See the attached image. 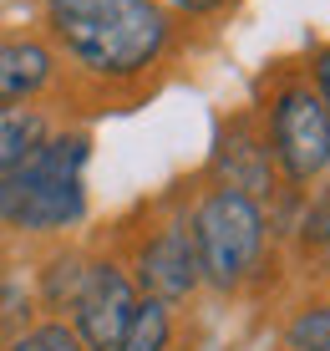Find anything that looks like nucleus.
<instances>
[{
	"label": "nucleus",
	"instance_id": "f3484780",
	"mask_svg": "<svg viewBox=\"0 0 330 351\" xmlns=\"http://www.w3.org/2000/svg\"><path fill=\"white\" fill-rule=\"evenodd\" d=\"M5 270H10V245L0 239V275H5Z\"/></svg>",
	"mask_w": 330,
	"mask_h": 351
},
{
	"label": "nucleus",
	"instance_id": "9b49d317",
	"mask_svg": "<svg viewBox=\"0 0 330 351\" xmlns=\"http://www.w3.org/2000/svg\"><path fill=\"white\" fill-rule=\"evenodd\" d=\"M56 123H66V117H56L51 107H0V173L26 168L46 148Z\"/></svg>",
	"mask_w": 330,
	"mask_h": 351
},
{
	"label": "nucleus",
	"instance_id": "f03ea898",
	"mask_svg": "<svg viewBox=\"0 0 330 351\" xmlns=\"http://www.w3.org/2000/svg\"><path fill=\"white\" fill-rule=\"evenodd\" d=\"M87 163H92V128L87 123H56L46 148L26 168L0 173V239L10 250L26 245H56L71 239L92 219L87 193Z\"/></svg>",
	"mask_w": 330,
	"mask_h": 351
},
{
	"label": "nucleus",
	"instance_id": "0eeeda50",
	"mask_svg": "<svg viewBox=\"0 0 330 351\" xmlns=\"http://www.w3.org/2000/svg\"><path fill=\"white\" fill-rule=\"evenodd\" d=\"M199 173L214 178V184H224V189H239V193H249V199H259L264 209L285 193V184H279V173H275V158H270V143H264L259 123H254L249 102L218 117L209 163H203Z\"/></svg>",
	"mask_w": 330,
	"mask_h": 351
},
{
	"label": "nucleus",
	"instance_id": "20e7f679",
	"mask_svg": "<svg viewBox=\"0 0 330 351\" xmlns=\"http://www.w3.org/2000/svg\"><path fill=\"white\" fill-rule=\"evenodd\" d=\"M107 234H112L122 265L138 280V295L183 306V311L203 295L199 250H193V229H188V178L157 189L153 199L127 209Z\"/></svg>",
	"mask_w": 330,
	"mask_h": 351
},
{
	"label": "nucleus",
	"instance_id": "39448f33",
	"mask_svg": "<svg viewBox=\"0 0 330 351\" xmlns=\"http://www.w3.org/2000/svg\"><path fill=\"white\" fill-rule=\"evenodd\" d=\"M249 107L264 143H270L279 184L290 193H305L320 178H330V112L305 77V62H290V56L270 62L254 77Z\"/></svg>",
	"mask_w": 330,
	"mask_h": 351
},
{
	"label": "nucleus",
	"instance_id": "dca6fc26",
	"mask_svg": "<svg viewBox=\"0 0 330 351\" xmlns=\"http://www.w3.org/2000/svg\"><path fill=\"white\" fill-rule=\"evenodd\" d=\"M305 77H310L315 97H320V107L330 112V41H315L310 51H305Z\"/></svg>",
	"mask_w": 330,
	"mask_h": 351
},
{
	"label": "nucleus",
	"instance_id": "f8f14e48",
	"mask_svg": "<svg viewBox=\"0 0 330 351\" xmlns=\"http://www.w3.org/2000/svg\"><path fill=\"white\" fill-rule=\"evenodd\" d=\"M183 336H188V311L142 295L112 351H183Z\"/></svg>",
	"mask_w": 330,
	"mask_h": 351
},
{
	"label": "nucleus",
	"instance_id": "6e6552de",
	"mask_svg": "<svg viewBox=\"0 0 330 351\" xmlns=\"http://www.w3.org/2000/svg\"><path fill=\"white\" fill-rule=\"evenodd\" d=\"M0 107H51L71 117L66 66L41 31H0Z\"/></svg>",
	"mask_w": 330,
	"mask_h": 351
},
{
	"label": "nucleus",
	"instance_id": "423d86ee",
	"mask_svg": "<svg viewBox=\"0 0 330 351\" xmlns=\"http://www.w3.org/2000/svg\"><path fill=\"white\" fill-rule=\"evenodd\" d=\"M138 280L122 265L112 234H97L87 245V265H81V285L66 306V326L81 336L87 351H112L117 336L127 331L132 311H138Z\"/></svg>",
	"mask_w": 330,
	"mask_h": 351
},
{
	"label": "nucleus",
	"instance_id": "ddd939ff",
	"mask_svg": "<svg viewBox=\"0 0 330 351\" xmlns=\"http://www.w3.org/2000/svg\"><path fill=\"white\" fill-rule=\"evenodd\" d=\"M315 346H330V290L295 300L275 326V351H315Z\"/></svg>",
	"mask_w": 330,
	"mask_h": 351
},
{
	"label": "nucleus",
	"instance_id": "4468645a",
	"mask_svg": "<svg viewBox=\"0 0 330 351\" xmlns=\"http://www.w3.org/2000/svg\"><path fill=\"white\" fill-rule=\"evenodd\" d=\"M0 351H87V346H81V336L61 316H36L31 326H21L16 336H5Z\"/></svg>",
	"mask_w": 330,
	"mask_h": 351
},
{
	"label": "nucleus",
	"instance_id": "6ab92c4d",
	"mask_svg": "<svg viewBox=\"0 0 330 351\" xmlns=\"http://www.w3.org/2000/svg\"><path fill=\"white\" fill-rule=\"evenodd\" d=\"M315 351H330V346H315Z\"/></svg>",
	"mask_w": 330,
	"mask_h": 351
},
{
	"label": "nucleus",
	"instance_id": "7ed1b4c3",
	"mask_svg": "<svg viewBox=\"0 0 330 351\" xmlns=\"http://www.w3.org/2000/svg\"><path fill=\"white\" fill-rule=\"evenodd\" d=\"M188 229H193V250H199L203 290H214L224 300L264 290V280L285 260V245L275 239L270 209L203 173L188 178Z\"/></svg>",
	"mask_w": 330,
	"mask_h": 351
},
{
	"label": "nucleus",
	"instance_id": "f257e3e1",
	"mask_svg": "<svg viewBox=\"0 0 330 351\" xmlns=\"http://www.w3.org/2000/svg\"><path fill=\"white\" fill-rule=\"evenodd\" d=\"M36 31L66 66L71 112H127L199 51V26L163 0H36Z\"/></svg>",
	"mask_w": 330,
	"mask_h": 351
},
{
	"label": "nucleus",
	"instance_id": "9d476101",
	"mask_svg": "<svg viewBox=\"0 0 330 351\" xmlns=\"http://www.w3.org/2000/svg\"><path fill=\"white\" fill-rule=\"evenodd\" d=\"M285 255L295 260V270H310L315 280L330 265V178H320L315 189L300 193L290 234H285Z\"/></svg>",
	"mask_w": 330,
	"mask_h": 351
},
{
	"label": "nucleus",
	"instance_id": "1a4fd4ad",
	"mask_svg": "<svg viewBox=\"0 0 330 351\" xmlns=\"http://www.w3.org/2000/svg\"><path fill=\"white\" fill-rule=\"evenodd\" d=\"M81 265H87V245H77V234L36 250V270H26V275H31L41 316L66 321V306H71V295H77V285H81Z\"/></svg>",
	"mask_w": 330,
	"mask_h": 351
},
{
	"label": "nucleus",
	"instance_id": "a211bd4d",
	"mask_svg": "<svg viewBox=\"0 0 330 351\" xmlns=\"http://www.w3.org/2000/svg\"><path fill=\"white\" fill-rule=\"evenodd\" d=\"M320 285H325V290H330V265H325V270H320Z\"/></svg>",
	"mask_w": 330,
	"mask_h": 351
},
{
	"label": "nucleus",
	"instance_id": "2eb2a0df",
	"mask_svg": "<svg viewBox=\"0 0 330 351\" xmlns=\"http://www.w3.org/2000/svg\"><path fill=\"white\" fill-rule=\"evenodd\" d=\"M163 5L173 10L178 21H188V26L214 31V26H224V21L239 10V0H163Z\"/></svg>",
	"mask_w": 330,
	"mask_h": 351
}]
</instances>
